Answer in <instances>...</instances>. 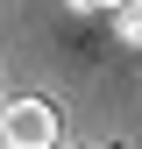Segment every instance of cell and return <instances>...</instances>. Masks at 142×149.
I'll list each match as a JSON object with an SVG mask.
<instances>
[{
    "instance_id": "4",
    "label": "cell",
    "mask_w": 142,
    "mask_h": 149,
    "mask_svg": "<svg viewBox=\"0 0 142 149\" xmlns=\"http://www.w3.org/2000/svg\"><path fill=\"white\" fill-rule=\"evenodd\" d=\"M85 149H121V142H85Z\"/></svg>"
},
{
    "instance_id": "2",
    "label": "cell",
    "mask_w": 142,
    "mask_h": 149,
    "mask_svg": "<svg viewBox=\"0 0 142 149\" xmlns=\"http://www.w3.org/2000/svg\"><path fill=\"white\" fill-rule=\"evenodd\" d=\"M114 36L128 50H142V0H121V7H114Z\"/></svg>"
},
{
    "instance_id": "1",
    "label": "cell",
    "mask_w": 142,
    "mask_h": 149,
    "mask_svg": "<svg viewBox=\"0 0 142 149\" xmlns=\"http://www.w3.org/2000/svg\"><path fill=\"white\" fill-rule=\"evenodd\" d=\"M57 135H64L57 100H43V92L0 100V149H57Z\"/></svg>"
},
{
    "instance_id": "3",
    "label": "cell",
    "mask_w": 142,
    "mask_h": 149,
    "mask_svg": "<svg viewBox=\"0 0 142 149\" xmlns=\"http://www.w3.org/2000/svg\"><path fill=\"white\" fill-rule=\"evenodd\" d=\"M64 7H78V14H114L121 0H64Z\"/></svg>"
}]
</instances>
